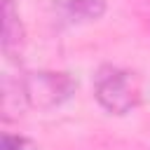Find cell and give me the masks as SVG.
I'll return each mask as SVG.
<instances>
[{
	"mask_svg": "<svg viewBox=\"0 0 150 150\" xmlns=\"http://www.w3.org/2000/svg\"><path fill=\"white\" fill-rule=\"evenodd\" d=\"M54 7L66 23H82L96 21L105 12V0H59Z\"/></svg>",
	"mask_w": 150,
	"mask_h": 150,
	"instance_id": "277c9868",
	"label": "cell"
},
{
	"mask_svg": "<svg viewBox=\"0 0 150 150\" xmlns=\"http://www.w3.org/2000/svg\"><path fill=\"white\" fill-rule=\"evenodd\" d=\"M19 84H21L26 105L38 110L59 108L77 89V80L63 70H33V73H26L19 80Z\"/></svg>",
	"mask_w": 150,
	"mask_h": 150,
	"instance_id": "7a4b0ae2",
	"label": "cell"
},
{
	"mask_svg": "<svg viewBox=\"0 0 150 150\" xmlns=\"http://www.w3.org/2000/svg\"><path fill=\"white\" fill-rule=\"evenodd\" d=\"M2 150H35V145L19 134H5L2 136Z\"/></svg>",
	"mask_w": 150,
	"mask_h": 150,
	"instance_id": "5b68a950",
	"label": "cell"
},
{
	"mask_svg": "<svg viewBox=\"0 0 150 150\" xmlns=\"http://www.w3.org/2000/svg\"><path fill=\"white\" fill-rule=\"evenodd\" d=\"M94 96L110 115H127L141 103V84L127 68L101 66L94 75Z\"/></svg>",
	"mask_w": 150,
	"mask_h": 150,
	"instance_id": "6da1fadb",
	"label": "cell"
},
{
	"mask_svg": "<svg viewBox=\"0 0 150 150\" xmlns=\"http://www.w3.org/2000/svg\"><path fill=\"white\" fill-rule=\"evenodd\" d=\"M23 45H26V30L19 16V9L14 5V0H5L2 2V54L12 61H16L23 54Z\"/></svg>",
	"mask_w": 150,
	"mask_h": 150,
	"instance_id": "3957f363",
	"label": "cell"
}]
</instances>
